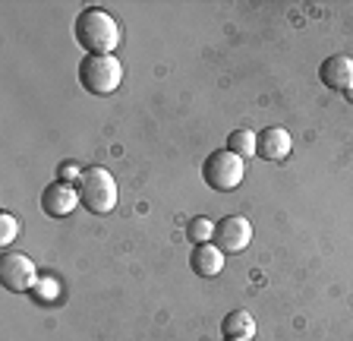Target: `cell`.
<instances>
[{"label":"cell","mask_w":353,"mask_h":341,"mask_svg":"<svg viewBox=\"0 0 353 341\" xmlns=\"http://www.w3.org/2000/svg\"><path fill=\"white\" fill-rule=\"evenodd\" d=\"M76 41L88 54H110L120 45V26L117 19L101 7H88L76 19Z\"/></svg>","instance_id":"obj_1"},{"label":"cell","mask_w":353,"mask_h":341,"mask_svg":"<svg viewBox=\"0 0 353 341\" xmlns=\"http://www.w3.org/2000/svg\"><path fill=\"white\" fill-rule=\"evenodd\" d=\"M76 190H79V202L85 212L92 215H110L117 208V180L108 168H92L82 170V177L76 180Z\"/></svg>","instance_id":"obj_2"},{"label":"cell","mask_w":353,"mask_h":341,"mask_svg":"<svg viewBox=\"0 0 353 341\" xmlns=\"http://www.w3.org/2000/svg\"><path fill=\"white\" fill-rule=\"evenodd\" d=\"M79 82L92 95H110L123 82V67L114 54H85L79 60Z\"/></svg>","instance_id":"obj_3"},{"label":"cell","mask_w":353,"mask_h":341,"mask_svg":"<svg viewBox=\"0 0 353 341\" xmlns=\"http://www.w3.org/2000/svg\"><path fill=\"white\" fill-rule=\"evenodd\" d=\"M243 174H246L243 158L234 155L230 148H218V152H212V155L205 158V164H202V180H205L212 190H218V193H230V190H236V186L243 184Z\"/></svg>","instance_id":"obj_4"},{"label":"cell","mask_w":353,"mask_h":341,"mask_svg":"<svg viewBox=\"0 0 353 341\" xmlns=\"http://www.w3.org/2000/svg\"><path fill=\"white\" fill-rule=\"evenodd\" d=\"M0 282H3L7 291H13V294L35 291V284H38L35 262H32L26 253H7V256L0 260Z\"/></svg>","instance_id":"obj_5"},{"label":"cell","mask_w":353,"mask_h":341,"mask_svg":"<svg viewBox=\"0 0 353 341\" xmlns=\"http://www.w3.org/2000/svg\"><path fill=\"white\" fill-rule=\"evenodd\" d=\"M252 240V224L243 215H228L214 224V244L224 253H243Z\"/></svg>","instance_id":"obj_6"},{"label":"cell","mask_w":353,"mask_h":341,"mask_svg":"<svg viewBox=\"0 0 353 341\" xmlns=\"http://www.w3.org/2000/svg\"><path fill=\"white\" fill-rule=\"evenodd\" d=\"M76 206H79V190H76V184L54 180V184L41 193V208H44V215H51V218L73 215Z\"/></svg>","instance_id":"obj_7"},{"label":"cell","mask_w":353,"mask_h":341,"mask_svg":"<svg viewBox=\"0 0 353 341\" xmlns=\"http://www.w3.org/2000/svg\"><path fill=\"white\" fill-rule=\"evenodd\" d=\"M290 148H294L290 133L281 130V126H268V130H262L256 136V155L265 158V162H284L290 155Z\"/></svg>","instance_id":"obj_8"},{"label":"cell","mask_w":353,"mask_h":341,"mask_svg":"<svg viewBox=\"0 0 353 341\" xmlns=\"http://www.w3.org/2000/svg\"><path fill=\"white\" fill-rule=\"evenodd\" d=\"M319 79H322L328 89H338V92L353 89V57H347V54L328 57L322 67H319Z\"/></svg>","instance_id":"obj_9"},{"label":"cell","mask_w":353,"mask_h":341,"mask_svg":"<svg viewBox=\"0 0 353 341\" xmlns=\"http://www.w3.org/2000/svg\"><path fill=\"white\" fill-rule=\"evenodd\" d=\"M190 266L199 278H214V275L224 269V250L218 244H199L192 246V256H190Z\"/></svg>","instance_id":"obj_10"},{"label":"cell","mask_w":353,"mask_h":341,"mask_svg":"<svg viewBox=\"0 0 353 341\" xmlns=\"http://www.w3.org/2000/svg\"><path fill=\"white\" fill-rule=\"evenodd\" d=\"M221 332H224L228 341H250L252 335H256V319H252L246 310H234L230 316H224Z\"/></svg>","instance_id":"obj_11"},{"label":"cell","mask_w":353,"mask_h":341,"mask_svg":"<svg viewBox=\"0 0 353 341\" xmlns=\"http://www.w3.org/2000/svg\"><path fill=\"white\" fill-rule=\"evenodd\" d=\"M256 136L259 133H252V130H234L228 136V148L240 158H252L256 155Z\"/></svg>","instance_id":"obj_12"},{"label":"cell","mask_w":353,"mask_h":341,"mask_svg":"<svg viewBox=\"0 0 353 341\" xmlns=\"http://www.w3.org/2000/svg\"><path fill=\"white\" fill-rule=\"evenodd\" d=\"M186 240H192V244H212L214 240V224L208 222L205 215H196L190 218V224H186Z\"/></svg>","instance_id":"obj_13"},{"label":"cell","mask_w":353,"mask_h":341,"mask_svg":"<svg viewBox=\"0 0 353 341\" xmlns=\"http://www.w3.org/2000/svg\"><path fill=\"white\" fill-rule=\"evenodd\" d=\"M16 234H19V224H16L13 212H0V244H13Z\"/></svg>","instance_id":"obj_14"},{"label":"cell","mask_w":353,"mask_h":341,"mask_svg":"<svg viewBox=\"0 0 353 341\" xmlns=\"http://www.w3.org/2000/svg\"><path fill=\"white\" fill-rule=\"evenodd\" d=\"M35 297L41 300V304H51V300H57V297H60V284L54 282V278H38Z\"/></svg>","instance_id":"obj_15"},{"label":"cell","mask_w":353,"mask_h":341,"mask_svg":"<svg viewBox=\"0 0 353 341\" xmlns=\"http://www.w3.org/2000/svg\"><path fill=\"white\" fill-rule=\"evenodd\" d=\"M82 170L85 168H79L76 162H63L60 164V180H63V184H76V180L82 177Z\"/></svg>","instance_id":"obj_16"},{"label":"cell","mask_w":353,"mask_h":341,"mask_svg":"<svg viewBox=\"0 0 353 341\" xmlns=\"http://www.w3.org/2000/svg\"><path fill=\"white\" fill-rule=\"evenodd\" d=\"M347 98H350V101H353V89H347Z\"/></svg>","instance_id":"obj_17"}]
</instances>
